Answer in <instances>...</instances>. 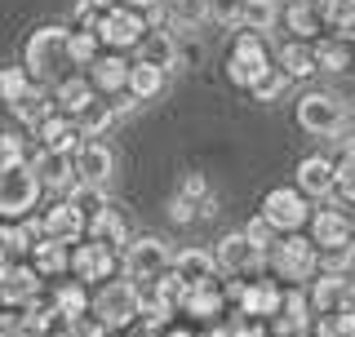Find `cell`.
Listing matches in <instances>:
<instances>
[{
    "instance_id": "6da1fadb",
    "label": "cell",
    "mask_w": 355,
    "mask_h": 337,
    "mask_svg": "<svg viewBox=\"0 0 355 337\" xmlns=\"http://www.w3.org/2000/svg\"><path fill=\"white\" fill-rule=\"evenodd\" d=\"M67 40H71V31L67 27H36L22 44V67H27V76L44 89H58L62 80H71L76 62H71V49H67Z\"/></svg>"
},
{
    "instance_id": "7a4b0ae2",
    "label": "cell",
    "mask_w": 355,
    "mask_h": 337,
    "mask_svg": "<svg viewBox=\"0 0 355 337\" xmlns=\"http://www.w3.org/2000/svg\"><path fill=\"white\" fill-rule=\"evenodd\" d=\"M89 311L107 324V333H129L142 320V288L129 284V279H107L94 293V306Z\"/></svg>"
},
{
    "instance_id": "3957f363",
    "label": "cell",
    "mask_w": 355,
    "mask_h": 337,
    "mask_svg": "<svg viewBox=\"0 0 355 337\" xmlns=\"http://www.w3.org/2000/svg\"><path fill=\"white\" fill-rule=\"evenodd\" d=\"M169 266H173V253L160 235H138V240H129V249L120 253V275L138 288H151Z\"/></svg>"
},
{
    "instance_id": "277c9868",
    "label": "cell",
    "mask_w": 355,
    "mask_h": 337,
    "mask_svg": "<svg viewBox=\"0 0 355 337\" xmlns=\"http://www.w3.org/2000/svg\"><path fill=\"white\" fill-rule=\"evenodd\" d=\"M266 257H271V271L280 279H288V288H302L306 279L320 275V249L311 244V235H302V231H297V235H280L275 249Z\"/></svg>"
},
{
    "instance_id": "5b68a950",
    "label": "cell",
    "mask_w": 355,
    "mask_h": 337,
    "mask_svg": "<svg viewBox=\"0 0 355 337\" xmlns=\"http://www.w3.org/2000/svg\"><path fill=\"white\" fill-rule=\"evenodd\" d=\"M40 200V178L27 164H0V222H22L31 218Z\"/></svg>"
},
{
    "instance_id": "8992f818",
    "label": "cell",
    "mask_w": 355,
    "mask_h": 337,
    "mask_svg": "<svg viewBox=\"0 0 355 337\" xmlns=\"http://www.w3.org/2000/svg\"><path fill=\"white\" fill-rule=\"evenodd\" d=\"M271 49H266V40L262 36H253V31H240L236 44H231V58H227V80L236 85V89H249L253 94V85L262 80L266 71H271Z\"/></svg>"
},
{
    "instance_id": "52a82bcc",
    "label": "cell",
    "mask_w": 355,
    "mask_h": 337,
    "mask_svg": "<svg viewBox=\"0 0 355 337\" xmlns=\"http://www.w3.org/2000/svg\"><path fill=\"white\" fill-rule=\"evenodd\" d=\"M297 125L306 133H315V138H338V133L347 129V103L333 98V94L311 89V94L297 98Z\"/></svg>"
},
{
    "instance_id": "ba28073f",
    "label": "cell",
    "mask_w": 355,
    "mask_h": 337,
    "mask_svg": "<svg viewBox=\"0 0 355 337\" xmlns=\"http://www.w3.org/2000/svg\"><path fill=\"white\" fill-rule=\"evenodd\" d=\"M147 31H151V27H147V18H142L138 9L120 5V9H107V14L98 18L94 36H98V44H103L107 53H125V49H138Z\"/></svg>"
},
{
    "instance_id": "9c48e42d",
    "label": "cell",
    "mask_w": 355,
    "mask_h": 337,
    "mask_svg": "<svg viewBox=\"0 0 355 337\" xmlns=\"http://www.w3.org/2000/svg\"><path fill=\"white\" fill-rule=\"evenodd\" d=\"M311 213L315 209H311V200L297 187H271L262 200V218L280 235H297L302 227H311Z\"/></svg>"
},
{
    "instance_id": "30bf717a",
    "label": "cell",
    "mask_w": 355,
    "mask_h": 337,
    "mask_svg": "<svg viewBox=\"0 0 355 337\" xmlns=\"http://www.w3.org/2000/svg\"><path fill=\"white\" fill-rule=\"evenodd\" d=\"M214 262H218V271H222V275H231V279H249V275H262L266 253L258 249V244H249V235H244V231H236V235H222V240H218Z\"/></svg>"
},
{
    "instance_id": "8fae6325",
    "label": "cell",
    "mask_w": 355,
    "mask_h": 337,
    "mask_svg": "<svg viewBox=\"0 0 355 337\" xmlns=\"http://www.w3.org/2000/svg\"><path fill=\"white\" fill-rule=\"evenodd\" d=\"M120 266V253L107 249V244H94V240H80L71 244V279H80V284H107L111 275H116Z\"/></svg>"
},
{
    "instance_id": "7c38bea8",
    "label": "cell",
    "mask_w": 355,
    "mask_h": 337,
    "mask_svg": "<svg viewBox=\"0 0 355 337\" xmlns=\"http://www.w3.org/2000/svg\"><path fill=\"white\" fill-rule=\"evenodd\" d=\"M44 297V279L36 275L31 262H18L0 271V311H27Z\"/></svg>"
},
{
    "instance_id": "4fadbf2b",
    "label": "cell",
    "mask_w": 355,
    "mask_h": 337,
    "mask_svg": "<svg viewBox=\"0 0 355 337\" xmlns=\"http://www.w3.org/2000/svg\"><path fill=\"white\" fill-rule=\"evenodd\" d=\"M284 306V288L275 279H244L240 284V297H236V311L240 316H253V320H266L271 324Z\"/></svg>"
},
{
    "instance_id": "5bb4252c",
    "label": "cell",
    "mask_w": 355,
    "mask_h": 337,
    "mask_svg": "<svg viewBox=\"0 0 355 337\" xmlns=\"http://www.w3.org/2000/svg\"><path fill=\"white\" fill-rule=\"evenodd\" d=\"M111 173H116V151L107 147V142L89 138L80 151H76V182L85 187H107Z\"/></svg>"
},
{
    "instance_id": "9a60e30c",
    "label": "cell",
    "mask_w": 355,
    "mask_h": 337,
    "mask_svg": "<svg viewBox=\"0 0 355 337\" xmlns=\"http://www.w3.org/2000/svg\"><path fill=\"white\" fill-rule=\"evenodd\" d=\"M284 27L293 31V40H302V44H315L320 36H324V0H288L284 5Z\"/></svg>"
},
{
    "instance_id": "2e32d148",
    "label": "cell",
    "mask_w": 355,
    "mask_h": 337,
    "mask_svg": "<svg viewBox=\"0 0 355 337\" xmlns=\"http://www.w3.org/2000/svg\"><path fill=\"white\" fill-rule=\"evenodd\" d=\"M297 191H302L306 200H333V187H338V164L329 160V155H306L302 164H297Z\"/></svg>"
},
{
    "instance_id": "e0dca14e",
    "label": "cell",
    "mask_w": 355,
    "mask_h": 337,
    "mask_svg": "<svg viewBox=\"0 0 355 337\" xmlns=\"http://www.w3.org/2000/svg\"><path fill=\"white\" fill-rule=\"evenodd\" d=\"M311 324H315V311H311L306 288H284V306H280V316L271 320V333H280V337H306Z\"/></svg>"
},
{
    "instance_id": "ac0fdd59",
    "label": "cell",
    "mask_w": 355,
    "mask_h": 337,
    "mask_svg": "<svg viewBox=\"0 0 355 337\" xmlns=\"http://www.w3.org/2000/svg\"><path fill=\"white\" fill-rule=\"evenodd\" d=\"M129 58H125V53H98V58H94V67H89V85H94L98 89V94H103V98H116V94H125V89H129Z\"/></svg>"
},
{
    "instance_id": "d6986e66",
    "label": "cell",
    "mask_w": 355,
    "mask_h": 337,
    "mask_svg": "<svg viewBox=\"0 0 355 337\" xmlns=\"http://www.w3.org/2000/svg\"><path fill=\"white\" fill-rule=\"evenodd\" d=\"M40 218H44V235H49V240H58V244H80L85 231H89V222L80 218V209H76L71 200H58V205H49Z\"/></svg>"
},
{
    "instance_id": "ffe728a7",
    "label": "cell",
    "mask_w": 355,
    "mask_h": 337,
    "mask_svg": "<svg viewBox=\"0 0 355 337\" xmlns=\"http://www.w3.org/2000/svg\"><path fill=\"white\" fill-rule=\"evenodd\" d=\"M351 275H315L311 279V311H315V320H324V316H338V311H347V302H351V284H347Z\"/></svg>"
},
{
    "instance_id": "44dd1931",
    "label": "cell",
    "mask_w": 355,
    "mask_h": 337,
    "mask_svg": "<svg viewBox=\"0 0 355 337\" xmlns=\"http://www.w3.org/2000/svg\"><path fill=\"white\" fill-rule=\"evenodd\" d=\"M31 168H36L40 187H49V191H71L76 187V155H58V151H40L36 147Z\"/></svg>"
},
{
    "instance_id": "7402d4cb",
    "label": "cell",
    "mask_w": 355,
    "mask_h": 337,
    "mask_svg": "<svg viewBox=\"0 0 355 337\" xmlns=\"http://www.w3.org/2000/svg\"><path fill=\"white\" fill-rule=\"evenodd\" d=\"M178 316L187 320H200V324H222L227 316V293H222V284H205V288H187V302Z\"/></svg>"
},
{
    "instance_id": "603a6c76",
    "label": "cell",
    "mask_w": 355,
    "mask_h": 337,
    "mask_svg": "<svg viewBox=\"0 0 355 337\" xmlns=\"http://www.w3.org/2000/svg\"><path fill=\"white\" fill-rule=\"evenodd\" d=\"M31 138H36L40 151H58V155H76V151L85 147V142H80V129H76V120H67V116H49L36 133H31Z\"/></svg>"
},
{
    "instance_id": "cb8c5ba5",
    "label": "cell",
    "mask_w": 355,
    "mask_h": 337,
    "mask_svg": "<svg viewBox=\"0 0 355 337\" xmlns=\"http://www.w3.org/2000/svg\"><path fill=\"white\" fill-rule=\"evenodd\" d=\"M173 275L187 288H205V284H218V262L205 249H182V253H173Z\"/></svg>"
},
{
    "instance_id": "d4e9b609",
    "label": "cell",
    "mask_w": 355,
    "mask_h": 337,
    "mask_svg": "<svg viewBox=\"0 0 355 337\" xmlns=\"http://www.w3.org/2000/svg\"><path fill=\"white\" fill-rule=\"evenodd\" d=\"M98 89L89 85V76H71V80H62L58 89H53V103H58V116H67V120H80L89 107L98 103Z\"/></svg>"
},
{
    "instance_id": "484cf974",
    "label": "cell",
    "mask_w": 355,
    "mask_h": 337,
    "mask_svg": "<svg viewBox=\"0 0 355 337\" xmlns=\"http://www.w3.org/2000/svg\"><path fill=\"white\" fill-rule=\"evenodd\" d=\"M9 111H14V120H18V125L27 129V133H36L49 116H58V103H53V89L36 85V89H31V94L22 98L18 107H9Z\"/></svg>"
},
{
    "instance_id": "4316f807",
    "label": "cell",
    "mask_w": 355,
    "mask_h": 337,
    "mask_svg": "<svg viewBox=\"0 0 355 337\" xmlns=\"http://www.w3.org/2000/svg\"><path fill=\"white\" fill-rule=\"evenodd\" d=\"M133 53H138V62L155 67V71H169V67H178V58H182V49H178V40L169 31H147Z\"/></svg>"
},
{
    "instance_id": "83f0119b",
    "label": "cell",
    "mask_w": 355,
    "mask_h": 337,
    "mask_svg": "<svg viewBox=\"0 0 355 337\" xmlns=\"http://www.w3.org/2000/svg\"><path fill=\"white\" fill-rule=\"evenodd\" d=\"M85 240H94V244H107V249H120V253H125V249H129V222L116 213V205H111V209H103L94 222H89Z\"/></svg>"
},
{
    "instance_id": "f1b7e54d",
    "label": "cell",
    "mask_w": 355,
    "mask_h": 337,
    "mask_svg": "<svg viewBox=\"0 0 355 337\" xmlns=\"http://www.w3.org/2000/svg\"><path fill=\"white\" fill-rule=\"evenodd\" d=\"M49 302H53V311H58V320H62V324H71V320L89 316V306H94L80 279H58V284H53V293H49Z\"/></svg>"
},
{
    "instance_id": "f546056e",
    "label": "cell",
    "mask_w": 355,
    "mask_h": 337,
    "mask_svg": "<svg viewBox=\"0 0 355 337\" xmlns=\"http://www.w3.org/2000/svg\"><path fill=\"white\" fill-rule=\"evenodd\" d=\"M31 266H36L40 279H62L71 271V244H58V240H40L31 249Z\"/></svg>"
},
{
    "instance_id": "4dcf8cb0",
    "label": "cell",
    "mask_w": 355,
    "mask_h": 337,
    "mask_svg": "<svg viewBox=\"0 0 355 337\" xmlns=\"http://www.w3.org/2000/svg\"><path fill=\"white\" fill-rule=\"evenodd\" d=\"M275 71H284V80H306L315 76V49L302 40H284L275 53Z\"/></svg>"
},
{
    "instance_id": "1f68e13d",
    "label": "cell",
    "mask_w": 355,
    "mask_h": 337,
    "mask_svg": "<svg viewBox=\"0 0 355 337\" xmlns=\"http://www.w3.org/2000/svg\"><path fill=\"white\" fill-rule=\"evenodd\" d=\"M18 262H31V240L22 231V222H0V271Z\"/></svg>"
},
{
    "instance_id": "d6a6232c",
    "label": "cell",
    "mask_w": 355,
    "mask_h": 337,
    "mask_svg": "<svg viewBox=\"0 0 355 337\" xmlns=\"http://www.w3.org/2000/svg\"><path fill=\"white\" fill-rule=\"evenodd\" d=\"M275 18H280V5H275V0H244L236 31H253V36H262V31L275 27Z\"/></svg>"
},
{
    "instance_id": "836d02e7",
    "label": "cell",
    "mask_w": 355,
    "mask_h": 337,
    "mask_svg": "<svg viewBox=\"0 0 355 337\" xmlns=\"http://www.w3.org/2000/svg\"><path fill=\"white\" fill-rule=\"evenodd\" d=\"M160 89H164V71H155V67H147V62L129 67V89H125V94L133 98V103H151Z\"/></svg>"
},
{
    "instance_id": "e575fe53",
    "label": "cell",
    "mask_w": 355,
    "mask_h": 337,
    "mask_svg": "<svg viewBox=\"0 0 355 337\" xmlns=\"http://www.w3.org/2000/svg\"><path fill=\"white\" fill-rule=\"evenodd\" d=\"M311 49H315V71H347L355 44H342V40H333V36H320Z\"/></svg>"
},
{
    "instance_id": "d590c367",
    "label": "cell",
    "mask_w": 355,
    "mask_h": 337,
    "mask_svg": "<svg viewBox=\"0 0 355 337\" xmlns=\"http://www.w3.org/2000/svg\"><path fill=\"white\" fill-rule=\"evenodd\" d=\"M31 89H36V80L27 76V67H0V103L5 107H18Z\"/></svg>"
},
{
    "instance_id": "8d00e7d4",
    "label": "cell",
    "mask_w": 355,
    "mask_h": 337,
    "mask_svg": "<svg viewBox=\"0 0 355 337\" xmlns=\"http://www.w3.org/2000/svg\"><path fill=\"white\" fill-rule=\"evenodd\" d=\"M67 200H71V205L80 209V218H85V222H94L103 209H111V205H107V191H103V187H85V182H76Z\"/></svg>"
},
{
    "instance_id": "74e56055",
    "label": "cell",
    "mask_w": 355,
    "mask_h": 337,
    "mask_svg": "<svg viewBox=\"0 0 355 337\" xmlns=\"http://www.w3.org/2000/svg\"><path fill=\"white\" fill-rule=\"evenodd\" d=\"M178 196H187V200H196L200 205V213H214V191H209V182H205V173H182V182H178Z\"/></svg>"
},
{
    "instance_id": "f35d334b",
    "label": "cell",
    "mask_w": 355,
    "mask_h": 337,
    "mask_svg": "<svg viewBox=\"0 0 355 337\" xmlns=\"http://www.w3.org/2000/svg\"><path fill=\"white\" fill-rule=\"evenodd\" d=\"M111 120H116V111H111V103H103V98H98L94 107L85 111L80 120H76V129H80V138H98V133H103Z\"/></svg>"
},
{
    "instance_id": "ab89813d",
    "label": "cell",
    "mask_w": 355,
    "mask_h": 337,
    "mask_svg": "<svg viewBox=\"0 0 355 337\" xmlns=\"http://www.w3.org/2000/svg\"><path fill=\"white\" fill-rule=\"evenodd\" d=\"M311 329H315V337H355V306L338 311V316H324V320H315Z\"/></svg>"
},
{
    "instance_id": "60d3db41",
    "label": "cell",
    "mask_w": 355,
    "mask_h": 337,
    "mask_svg": "<svg viewBox=\"0 0 355 337\" xmlns=\"http://www.w3.org/2000/svg\"><path fill=\"white\" fill-rule=\"evenodd\" d=\"M67 49H71V62H76V67H94V58L103 53V44H98L94 31H71Z\"/></svg>"
},
{
    "instance_id": "b9f144b4",
    "label": "cell",
    "mask_w": 355,
    "mask_h": 337,
    "mask_svg": "<svg viewBox=\"0 0 355 337\" xmlns=\"http://www.w3.org/2000/svg\"><path fill=\"white\" fill-rule=\"evenodd\" d=\"M351 271H355V244L333 249V253H320V275H351Z\"/></svg>"
},
{
    "instance_id": "7bdbcfd3",
    "label": "cell",
    "mask_w": 355,
    "mask_h": 337,
    "mask_svg": "<svg viewBox=\"0 0 355 337\" xmlns=\"http://www.w3.org/2000/svg\"><path fill=\"white\" fill-rule=\"evenodd\" d=\"M0 164H27V133H0Z\"/></svg>"
},
{
    "instance_id": "ee69618b",
    "label": "cell",
    "mask_w": 355,
    "mask_h": 337,
    "mask_svg": "<svg viewBox=\"0 0 355 337\" xmlns=\"http://www.w3.org/2000/svg\"><path fill=\"white\" fill-rule=\"evenodd\" d=\"M333 196H342V205H355V151H347L338 160V187Z\"/></svg>"
},
{
    "instance_id": "f6af8a7d",
    "label": "cell",
    "mask_w": 355,
    "mask_h": 337,
    "mask_svg": "<svg viewBox=\"0 0 355 337\" xmlns=\"http://www.w3.org/2000/svg\"><path fill=\"white\" fill-rule=\"evenodd\" d=\"M244 235H249V244H258L262 253H271V249H275V240H280V231H275L271 222L262 218V213H258V218L249 222V227H244Z\"/></svg>"
},
{
    "instance_id": "bcb514c9",
    "label": "cell",
    "mask_w": 355,
    "mask_h": 337,
    "mask_svg": "<svg viewBox=\"0 0 355 337\" xmlns=\"http://www.w3.org/2000/svg\"><path fill=\"white\" fill-rule=\"evenodd\" d=\"M227 329H231V337H271V324L266 320H253V316H231L227 320Z\"/></svg>"
},
{
    "instance_id": "7dc6e473",
    "label": "cell",
    "mask_w": 355,
    "mask_h": 337,
    "mask_svg": "<svg viewBox=\"0 0 355 337\" xmlns=\"http://www.w3.org/2000/svg\"><path fill=\"white\" fill-rule=\"evenodd\" d=\"M240 9H244V0H205V14L214 22H227V27L240 22Z\"/></svg>"
},
{
    "instance_id": "c3c4849f",
    "label": "cell",
    "mask_w": 355,
    "mask_h": 337,
    "mask_svg": "<svg viewBox=\"0 0 355 337\" xmlns=\"http://www.w3.org/2000/svg\"><path fill=\"white\" fill-rule=\"evenodd\" d=\"M284 85H288V80H284V71H275V67H271V71H266L262 80L253 85V98H258V103H275V98L284 94Z\"/></svg>"
},
{
    "instance_id": "681fc988",
    "label": "cell",
    "mask_w": 355,
    "mask_h": 337,
    "mask_svg": "<svg viewBox=\"0 0 355 337\" xmlns=\"http://www.w3.org/2000/svg\"><path fill=\"white\" fill-rule=\"evenodd\" d=\"M205 213H200L196 200H187V196H173L169 200V222H178V227H187V222H200Z\"/></svg>"
},
{
    "instance_id": "f907efd6",
    "label": "cell",
    "mask_w": 355,
    "mask_h": 337,
    "mask_svg": "<svg viewBox=\"0 0 355 337\" xmlns=\"http://www.w3.org/2000/svg\"><path fill=\"white\" fill-rule=\"evenodd\" d=\"M125 5H129V9H138L142 18H151L155 9H164V0H125Z\"/></svg>"
},
{
    "instance_id": "816d5d0a",
    "label": "cell",
    "mask_w": 355,
    "mask_h": 337,
    "mask_svg": "<svg viewBox=\"0 0 355 337\" xmlns=\"http://www.w3.org/2000/svg\"><path fill=\"white\" fill-rule=\"evenodd\" d=\"M196 337H231V329H227V320H222V324H209V329L196 333Z\"/></svg>"
},
{
    "instance_id": "f5cc1de1",
    "label": "cell",
    "mask_w": 355,
    "mask_h": 337,
    "mask_svg": "<svg viewBox=\"0 0 355 337\" xmlns=\"http://www.w3.org/2000/svg\"><path fill=\"white\" fill-rule=\"evenodd\" d=\"M89 5H94L98 14H107V9H120V5H125V0H89Z\"/></svg>"
},
{
    "instance_id": "db71d44e",
    "label": "cell",
    "mask_w": 355,
    "mask_h": 337,
    "mask_svg": "<svg viewBox=\"0 0 355 337\" xmlns=\"http://www.w3.org/2000/svg\"><path fill=\"white\" fill-rule=\"evenodd\" d=\"M164 337H196V333L187 329V324H173V329H164Z\"/></svg>"
},
{
    "instance_id": "11a10c76",
    "label": "cell",
    "mask_w": 355,
    "mask_h": 337,
    "mask_svg": "<svg viewBox=\"0 0 355 337\" xmlns=\"http://www.w3.org/2000/svg\"><path fill=\"white\" fill-rule=\"evenodd\" d=\"M347 284H351V302H347V306H355V271H351V279H347Z\"/></svg>"
},
{
    "instance_id": "9f6ffc18",
    "label": "cell",
    "mask_w": 355,
    "mask_h": 337,
    "mask_svg": "<svg viewBox=\"0 0 355 337\" xmlns=\"http://www.w3.org/2000/svg\"><path fill=\"white\" fill-rule=\"evenodd\" d=\"M58 337H71V333H67V329H62V333H58Z\"/></svg>"
},
{
    "instance_id": "6f0895ef",
    "label": "cell",
    "mask_w": 355,
    "mask_h": 337,
    "mask_svg": "<svg viewBox=\"0 0 355 337\" xmlns=\"http://www.w3.org/2000/svg\"><path fill=\"white\" fill-rule=\"evenodd\" d=\"M351 67H355V53H351Z\"/></svg>"
}]
</instances>
